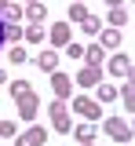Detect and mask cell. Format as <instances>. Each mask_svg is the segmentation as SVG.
I'll use <instances>...</instances> for the list:
<instances>
[{
    "label": "cell",
    "instance_id": "cell-1",
    "mask_svg": "<svg viewBox=\"0 0 135 146\" xmlns=\"http://www.w3.org/2000/svg\"><path fill=\"white\" fill-rule=\"evenodd\" d=\"M102 131H106L110 139H117V143H128V139H132V124H128L124 117H106V121H102Z\"/></svg>",
    "mask_w": 135,
    "mask_h": 146
},
{
    "label": "cell",
    "instance_id": "cell-2",
    "mask_svg": "<svg viewBox=\"0 0 135 146\" xmlns=\"http://www.w3.org/2000/svg\"><path fill=\"white\" fill-rule=\"evenodd\" d=\"M73 110H77L84 121H99V117H102V106H99L95 99H84V95H80L77 102H73Z\"/></svg>",
    "mask_w": 135,
    "mask_h": 146
},
{
    "label": "cell",
    "instance_id": "cell-3",
    "mask_svg": "<svg viewBox=\"0 0 135 146\" xmlns=\"http://www.w3.org/2000/svg\"><path fill=\"white\" fill-rule=\"evenodd\" d=\"M44 143H48V131L44 128H29V131L15 135V146H44Z\"/></svg>",
    "mask_w": 135,
    "mask_h": 146
},
{
    "label": "cell",
    "instance_id": "cell-4",
    "mask_svg": "<svg viewBox=\"0 0 135 146\" xmlns=\"http://www.w3.org/2000/svg\"><path fill=\"white\" fill-rule=\"evenodd\" d=\"M51 124H55V131H69V110H66V102H51Z\"/></svg>",
    "mask_w": 135,
    "mask_h": 146
},
{
    "label": "cell",
    "instance_id": "cell-5",
    "mask_svg": "<svg viewBox=\"0 0 135 146\" xmlns=\"http://www.w3.org/2000/svg\"><path fill=\"white\" fill-rule=\"evenodd\" d=\"M15 106H19V113H22V121H33V117H37V95H33V91H29V95H22V99H15Z\"/></svg>",
    "mask_w": 135,
    "mask_h": 146
},
{
    "label": "cell",
    "instance_id": "cell-6",
    "mask_svg": "<svg viewBox=\"0 0 135 146\" xmlns=\"http://www.w3.org/2000/svg\"><path fill=\"white\" fill-rule=\"evenodd\" d=\"M51 91H55L58 99H69V91H73V80H69L66 73H51Z\"/></svg>",
    "mask_w": 135,
    "mask_h": 146
},
{
    "label": "cell",
    "instance_id": "cell-7",
    "mask_svg": "<svg viewBox=\"0 0 135 146\" xmlns=\"http://www.w3.org/2000/svg\"><path fill=\"white\" fill-rule=\"evenodd\" d=\"M77 80H80V88H95L99 80H102V70H99V66H84V70L77 73Z\"/></svg>",
    "mask_w": 135,
    "mask_h": 146
},
{
    "label": "cell",
    "instance_id": "cell-8",
    "mask_svg": "<svg viewBox=\"0 0 135 146\" xmlns=\"http://www.w3.org/2000/svg\"><path fill=\"white\" fill-rule=\"evenodd\" d=\"M22 15L29 18V26H44V18H48V7L44 4H26V11Z\"/></svg>",
    "mask_w": 135,
    "mask_h": 146
},
{
    "label": "cell",
    "instance_id": "cell-9",
    "mask_svg": "<svg viewBox=\"0 0 135 146\" xmlns=\"http://www.w3.org/2000/svg\"><path fill=\"white\" fill-rule=\"evenodd\" d=\"M110 73H113V77H128V73H132V58H128V55H113V58H110Z\"/></svg>",
    "mask_w": 135,
    "mask_h": 146
},
{
    "label": "cell",
    "instance_id": "cell-10",
    "mask_svg": "<svg viewBox=\"0 0 135 146\" xmlns=\"http://www.w3.org/2000/svg\"><path fill=\"white\" fill-rule=\"evenodd\" d=\"M69 131H73V135H77V143H95V124H91V121H84V124H77V128H69Z\"/></svg>",
    "mask_w": 135,
    "mask_h": 146
},
{
    "label": "cell",
    "instance_id": "cell-11",
    "mask_svg": "<svg viewBox=\"0 0 135 146\" xmlns=\"http://www.w3.org/2000/svg\"><path fill=\"white\" fill-rule=\"evenodd\" d=\"M37 66H40V70H48V73H55V70H58V55H55V48H51V51H40V55H37Z\"/></svg>",
    "mask_w": 135,
    "mask_h": 146
},
{
    "label": "cell",
    "instance_id": "cell-12",
    "mask_svg": "<svg viewBox=\"0 0 135 146\" xmlns=\"http://www.w3.org/2000/svg\"><path fill=\"white\" fill-rule=\"evenodd\" d=\"M51 44H69V22H55L51 26Z\"/></svg>",
    "mask_w": 135,
    "mask_h": 146
},
{
    "label": "cell",
    "instance_id": "cell-13",
    "mask_svg": "<svg viewBox=\"0 0 135 146\" xmlns=\"http://www.w3.org/2000/svg\"><path fill=\"white\" fill-rule=\"evenodd\" d=\"M0 18H4L7 26H19V22H22V7H19V4H7V7L0 11Z\"/></svg>",
    "mask_w": 135,
    "mask_h": 146
},
{
    "label": "cell",
    "instance_id": "cell-14",
    "mask_svg": "<svg viewBox=\"0 0 135 146\" xmlns=\"http://www.w3.org/2000/svg\"><path fill=\"white\" fill-rule=\"evenodd\" d=\"M95 88H99V99H95V102H113V99H117V88H113V84H106V80H99Z\"/></svg>",
    "mask_w": 135,
    "mask_h": 146
},
{
    "label": "cell",
    "instance_id": "cell-15",
    "mask_svg": "<svg viewBox=\"0 0 135 146\" xmlns=\"http://www.w3.org/2000/svg\"><path fill=\"white\" fill-rule=\"evenodd\" d=\"M84 58H88V66H102V58H106V51H102L99 44H91V48H84Z\"/></svg>",
    "mask_w": 135,
    "mask_h": 146
},
{
    "label": "cell",
    "instance_id": "cell-16",
    "mask_svg": "<svg viewBox=\"0 0 135 146\" xmlns=\"http://www.w3.org/2000/svg\"><path fill=\"white\" fill-rule=\"evenodd\" d=\"M77 26H80V29H84V33H91V36H95L99 29H102V22H99L95 15H84V18H80V22H77Z\"/></svg>",
    "mask_w": 135,
    "mask_h": 146
},
{
    "label": "cell",
    "instance_id": "cell-17",
    "mask_svg": "<svg viewBox=\"0 0 135 146\" xmlns=\"http://www.w3.org/2000/svg\"><path fill=\"white\" fill-rule=\"evenodd\" d=\"M117 44H120V33H117V29H106L102 40H99V48H102V51H110V48H117Z\"/></svg>",
    "mask_w": 135,
    "mask_h": 146
},
{
    "label": "cell",
    "instance_id": "cell-18",
    "mask_svg": "<svg viewBox=\"0 0 135 146\" xmlns=\"http://www.w3.org/2000/svg\"><path fill=\"white\" fill-rule=\"evenodd\" d=\"M124 22H128V11H124V7H110V26H113V29H120Z\"/></svg>",
    "mask_w": 135,
    "mask_h": 146
},
{
    "label": "cell",
    "instance_id": "cell-19",
    "mask_svg": "<svg viewBox=\"0 0 135 146\" xmlns=\"http://www.w3.org/2000/svg\"><path fill=\"white\" fill-rule=\"evenodd\" d=\"M7 91H11V99H22V95H29V84H26V80H11V84H7Z\"/></svg>",
    "mask_w": 135,
    "mask_h": 146
},
{
    "label": "cell",
    "instance_id": "cell-20",
    "mask_svg": "<svg viewBox=\"0 0 135 146\" xmlns=\"http://www.w3.org/2000/svg\"><path fill=\"white\" fill-rule=\"evenodd\" d=\"M120 95V102H124V110H135V91H132V84H124V88L117 91Z\"/></svg>",
    "mask_w": 135,
    "mask_h": 146
},
{
    "label": "cell",
    "instance_id": "cell-21",
    "mask_svg": "<svg viewBox=\"0 0 135 146\" xmlns=\"http://www.w3.org/2000/svg\"><path fill=\"white\" fill-rule=\"evenodd\" d=\"M26 40H29V44H40V40H44V26H29V29H26Z\"/></svg>",
    "mask_w": 135,
    "mask_h": 146
},
{
    "label": "cell",
    "instance_id": "cell-22",
    "mask_svg": "<svg viewBox=\"0 0 135 146\" xmlns=\"http://www.w3.org/2000/svg\"><path fill=\"white\" fill-rule=\"evenodd\" d=\"M4 40H7V44H11V40H22V29H19V26H7V22H4Z\"/></svg>",
    "mask_w": 135,
    "mask_h": 146
},
{
    "label": "cell",
    "instance_id": "cell-23",
    "mask_svg": "<svg viewBox=\"0 0 135 146\" xmlns=\"http://www.w3.org/2000/svg\"><path fill=\"white\" fill-rule=\"evenodd\" d=\"M15 131H19L15 121H0V135H4V139H15Z\"/></svg>",
    "mask_w": 135,
    "mask_h": 146
},
{
    "label": "cell",
    "instance_id": "cell-24",
    "mask_svg": "<svg viewBox=\"0 0 135 146\" xmlns=\"http://www.w3.org/2000/svg\"><path fill=\"white\" fill-rule=\"evenodd\" d=\"M84 15H88V7H84V4H73V7H69V22H80Z\"/></svg>",
    "mask_w": 135,
    "mask_h": 146
},
{
    "label": "cell",
    "instance_id": "cell-25",
    "mask_svg": "<svg viewBox=\"0 0 135 146\" xmlns=\"http://www.w3.org/2000/svg\"><path fill=\"white\" fill-rule=\"evenodd\" d=\"M7 58H11L15 66H22V62H26V48H11V51H7Z\"/></svg>",
    "mask_w": 135,
    "mask_h": 146
},
{
    "label": "cell",
    "instance_id": "cell-26",
    "mask_svg": "<svg viewBox=\"0 0 135 146\" xmlns=\"http://www.w3.org/2000/svg\"><path fill=\"white\" fill-rule=\"evenodd\" d=\"M66 55H69V58H80V55H84V44H66Z\"/></svg>",
    "mask_w": 135,
    "mask_h": 146
},
{
    "label": "cell",
    "instance_id": "cell-27",
    "mask_svg": "<svg viewBox=\"0 0 135 146\" xmlns=\"http://www.w3.org/2000/svg\"><path fill=\"white\" fill-rule=\"evenodd\" d=\"M4 44H7V40H4V18H0V48H4Z\"/></svg>",
    "mask_w": 135,
    "mask_h": 146
},
{
    "label": "cell",
    "instance_id": "cell-28",
    "mask_svg": "<svg viewBox=\"0 0 135 146\" xmlns=\"http://www.w3.org/2000/svg\"><path fill=\"white\" fill-rule=\"evenodd\" d=\"M120 4H124V0H106V7H120Z\"/></svg>",
    "mask_w": 135,
    "mask_h": 146
},
{
    "label": "cell",
    "instance_id": "cell-29",
    "mask_svg": "<svg viewBox=\"0 0 135 146\" xmlns=\"http://www.w3.org/2000/svg\"><path fill=\"white\" fill-rule=\"evenodd\" d=\"M7 4H11V0H0V11H4V7H7Z\"/></svg>",
    "mask_w": 135,
    "mask_h": 146
},
{
    "label": "cell",
    "instance_id": "cell-30",
    "mask_svg": "<svg viewBox=\"0 0 135 146\" xmlns=\"http://www.w3.org/2000/svg\"><path fill=\"white\" fill-rule=\"evenodd\" d=\"M4 80H7V73H4V70H0V84H4Z\"/></svg>",
    "mask_w": 135,
    "mask_h": 146
},
{
    "label": "cell",
    "instance_id": "cell-31",
    "mask_svg": "<svg viewBox=\"0 0 135 146\" xmlns=\"http://www.w3.org/2000/svg\"><path fill=\"white\" fill-rule=\"evenodd\" d=\"M26 4H40V0H26Z\"/></svg>",
    "mask_w": 135,
    "mask_h": 146
},
{
    "label": "cell",
    "instance_id": "cell-32",
    "mask_svg": "<svg viewBox=\"0 0 135 146\" xmlns=\"http://www.w3.org/2000/svg\"><path fill=\"white\" fill-rule=\"evenodd\" d=\"M80 146H95V143H80Z\"/></svg>",
    "mask_w": 135,
    "mask_h": 146
},
{
    "label": "cell",
    "instance_id": "cell-33",
    "mask_svg": "<svg viewBox=\"0 0 135 146\" xmlns=\"http://www.w3.org/2000/svg\"><path fill=\"white\" fill-rule=\"evenodd\" d=\"M73 4H84V0H73Z\"/></svg>",
    "mask_w": 135,
    "mask_h": 146
},
{
    "label": "cell",
    "instance_id": "cell-34",
    "mask_svg": "<svg viewBox=\"0 0 135 146\" xmlns=\"http://www.w3.org/2000/svg\"><path fill=\"white\" fill-rule=\"evenodd\" d=\"M120 146H124V143H120Z\"/></svg>",
    "mask_w": 135,
    "mask_h": 146
}]
</instances>
